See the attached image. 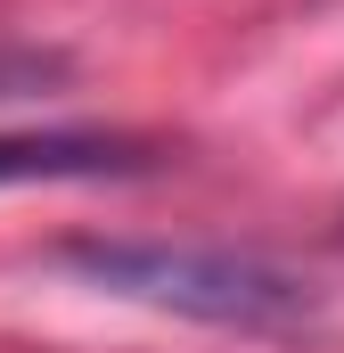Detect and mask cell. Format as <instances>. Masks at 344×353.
Returning <instances> with one entry per match:
<instances>
[{"label": "cell", "mask_w": 344, "mask_h": 353, "mask_svg": "<svg viewBox=\"0 0 344 353\" xmlns=\"http://www.w3.org/2000/svg\"><path fill=\"white\" fill-rule=\"evenodd\" d=\"M58 271H74L98 296L148 304L197 329H230V337H303L320 329V288L303 271L246 255V247H197V239H66Z\"/></svg>", "instance_id": "obj_1"}, {"label": "cell", "mask_w": 344, "mask_h": 353, "mask_svg": "<svg viewBox=\"0 0 344 353\" xmlns=\"http://www.w3.org/2000/svg\"><path fill=\"white\" fill-rule=\"evenodd\" d=\"M164 165L156 140L140 132H90V123H50V132H0V189H41V181H140Z\"/></svg>", "instance_id": "obj_2"}, {"label": "cell", "mask_w": 344, "mask_h": 353, "mask_svg": "<svg viewBox=\"0 0 344 353\" xmlns=\"http://www.w3.org/2000/svg\"><path fill=\"white\" fill-rule=\"evenodd\" d=\"M58 74H66V58H50V50H0V99H33Z\"/></svg>", "instance_id": "obj_3"}]
</instances>
